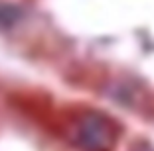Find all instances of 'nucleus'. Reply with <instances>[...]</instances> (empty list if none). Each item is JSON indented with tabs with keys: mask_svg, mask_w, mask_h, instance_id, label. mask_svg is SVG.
<instances>
[{
	"mask_svg": "<svg viewBox=\"0 0 154 151\" xmlns=\"http://www.w3.org/2000/svg\"><path fill=\"white\" fill-rule=\"evenodd\" d=\"M75 141L89 151H105L113 141L111 128L99 116H83L75 124Z\"/></svg>",
	"mask_w": 154,
	"mask_h": 151,
	"instance_id": "obj_1",
	"label": "nucleus"
}]
</instances>
